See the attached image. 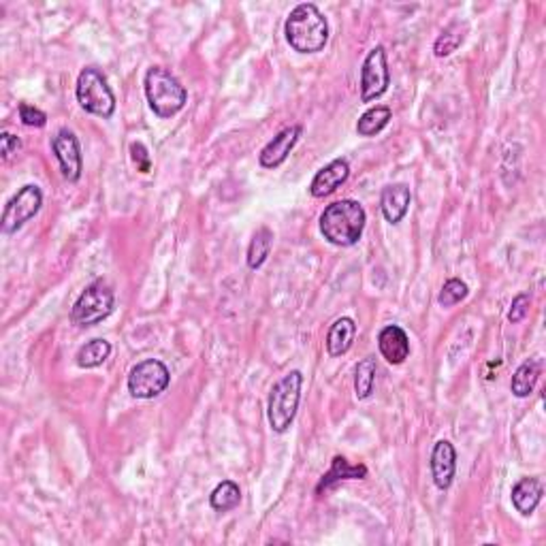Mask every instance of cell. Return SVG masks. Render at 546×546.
<instances>
[{"label":"cell","mask_w":546,"mask_h":546,"mask_svg":"<svg viewBox=\"0 0 546 546\" xmlns=\"http://www.w3.org/2000/svg\"><path fill=\"white\" fill-rule=\"evenodd\" d=\"M284 35L299 54H319L329 41V22L316 4L301 3L286 18Z\"/></svg>","instance_id":"1"},{"label":"cell","mask_w":546,"mask_h":546,"mask_svg":"<svg viewBox=\"0 0 546 546\" xmlns=\"http://www.w3.org/2000/svg\"><path fill=\"white\" fill-rule=\"evenodd\" d=\"M367 214L358 201L342 199L331 203L320 214V233L337 248H350L358 243L365 228Z\"/></svg>","instance_id":"2"},{"label":"cell","mask_w":546,"mask_h":546,"mask_svg":"<svg viewBox=\"0 0 546 546\" xmlns=\"http://www.w3.org/2000/svg\"><path fill=\"white\" fill-rule=\"evenodd\" d=\"M143 88L150 109L163 119H169L173 118L175 113H180L181 109H184L186 101H188L186 88L181 86L178 77L171 71H166L165 66H152V69H148Z\"/></svg>","instance_id":"3"},{"label":"cell","mask_w":546,"mask_h":546,"mask_svg":"<svg viewBox=\"0 0 546 546\" xmlns=\"http://www.w3.org/2000/svg\"><path fill=\"white\" fill-rule=\"evenodd\" d=\"M301 387H304V373L297 369L286 373L272 387L267 402V419L275 434H286L293 425L301 402Z\"/></svg>","instance_id":"4"},{"label":"cell","mask_w":546,"mask_h":546,"mask_svg":"<svg viewBox=\"0 0 546 546\" xmlns=\"http://www.w3.org/2000/svg\"><path fill=\"white\" fill-rule=\"evenodd\" d=\"M75 96L83 112L92 113V116L109 119L113 116V112H116L113 90L109 88L107 77L103 75V71L96 69V66H86V69L80 73L75 86Z\"/></svg>","instance_id":"5"},{"label":"cell","mask_w":546,"mask_h":546,"mask_svg":"<svg viewBox=\"0 0 546 546\" xmlns=\"http://www.w3.org/2000/svg\"><path fill=\"white\" fill-rule=\"evenodd\" d=\"M116 305V295L113 288L109 286L105 280H95L90 286H86V290L77 297L75 305L71 310V320L77 327H96L98 322H103L109 314L113 311Z\"/></svg>","instance_id":"6"},{"label":"cell","mask_w":546,"mask_h":546,"mask_svg":"<svg viewBox=\"0 0 546 546\" xmlns=\"http://www.w3.org/2000/svg\"><path fill=\"white\" fill-rule=\"evenodd\" d=\"M171 382L169 367L158 358H145L128 373V391L135 399H154L166 391Z\"/></svg>","instance_id":"7"},{"label":"cell","mask_w":546,"mask_h":546,"mask_svg":"<svg viewBox=\"0 0 546 546\" xmlns=\"http://www.w3.org/2000/svg\"><path fill=\"white\" fill-rule=\"evenodd\" d=\"M43 205V192L36 184H26L13 195V199L4 205L3 211V233L13 235L22 228L26 222H30L41 211Z\"/></svg>","instance_id":"8"},{"label":"cell","mask_w":546,"mask_h":546,"mask_svg":"<svg viewBox=\"0 0 546 546\" xmlns=\"http://www.w3.org/2000/svg\"><path fill=\"white\" fill-rule=\"evenodd\" d=\"M391 86V71H388L387 50L382 45L373 48L367 54L361 69V101L373 103L378 101Z\"/></svg>","instance_id":"9"},{"label":"cell","mask_w":546,"mask_h":546,"mask_svg":"<svg viewBox=\"0 0 546 546\" xmlns=\"http://www.w3.org/2000/svg\"><path fill=\"white\" fill-rule=\"evenodd\" d=\"M51 152H54L56 160H58L62 178L66 181H80L81 171H83V158H81V148L80 139L75 137V133H71L69 128H60L58 133L51 139Z\"/></svg>","instance_id":"10"},{"label":"cell","mask_w":546,"mask_h":546,"mask_svg":"<svg viewBox=\"0 0 546 546\" xmlns=\"http://www.w3.org/2000/svg\"><path fill=\"white\" fill-rule=\"evenodd\" d=\"M301 133H304V128H301L299 124H295V127L284 128V131L275 135L272 142L261 150V154H258L261 166H265V169H275V166L282 165L284 160L288 158V154L293 152L295 145H297Z\"/></svg>","instance_id":"11"},{"label":"cell","mask_w":546,"mask_h":546,"mask_svg":"<svg viewBox=\"0 0 546 546\" xmlns=\"http://www.w3.org/2000/svg\"><path fill=\"white\" fill-rule=\"evenodd\" d=\"M350 178V165L346 158H335L329 165L322 166L319 173L311 180L310 192L316 199H325L335 192L340 186L346 184V180Z\"/></svg>","instance_id":"12"},{"label":"cell","mask_w":546,"mask_h":546,"mask_svg":"<svg viewBox=\"0 0 546 546\" xmlns=\"http://www.w3.org/2000/svg\"><path fill=\"white\" fill-rule=\"evenodd\" d=\"M457 472V450L449 440L435 442L434 452H431V476H434L435 487L446 491L455 481Z\"/></svg>","instance_id":"13"},{"label":"cell","mask_w":546,"mask_h":546,"mask_svg":"<svg viewBox=\"0 0 546 546\" xmlns=\"http://www.w3.org/2000/svg\"><path fill=\"white\" fill-rule=\"evenodd\" d=\"M378 348H381V355L387 358L391 365H402L405 358L410 357L408 333L397 325L384 327L381 335H378Z\"/></svg>","instance_id":"14"},{"label":"cell","mask_w":546,"mask_h":546,"mask_svg":"<svg viewBox=\"0 0 546 546\" xmlns=\"http://www.w3.org/2000/svg\"><path fill=\"white\" fill-rule=\"evenodd\" d=\"M412 203V192L405 184H391L382 190L381 195V210L382 216L391 225H399L410 210Z\"/></svg>","instance_id":"15"},{"label":"cell","mask_w":546,"mask_h":546,"mask_svg":"<svg viewBox=\"0 0 546 546\" xmlns=\"http://www.w3.org/2000/svg\"><path fill=\"white\" fill-rule=\"evenodd\" d=\"M367 478V467L363 464H350V461L344 459V457H333L329 472L320 478L319 487H316V493L327 491V488L335 487L337 482L342 481H363Z\"/></svg>","instance_id":"16"},{"label":"cell","mask_w":546,"mask_h":546,"mask_svg":"<svg viewBox=\"0 0 546 546\" xmlns=\"http://www.w3.org/2000/svg\"><path fill=\"white\" fill-rule=\"evenodd\" d=\"M544 487L540 478H521L517 485L512 487V506L517 508L519 514L529 517L538 508L540 499H542Z\"/></svg>","instance_id":"17"},{"label":"cell","mask_w":546,"mask_h":546,"mask_svg":"<svg viewBox=\"0 0 546 546\" xmlns=\"http://www.w3.org/2000/svg\"><path fill=\"white\" fill-rule=\"evenodd\" d=\"M355 335H357L355 320L348 319V316H344V319H337L331 325L329 333H327V352H329L331 357L346 355V352L352 348Z\"/></svg>","instance_id":"18"},{"label":"cell","mask_w":546,"mask_h":546,"mask_svg":"<svg viewBox=\"0 0 546 546\" xmlns=\"http://www.w3.org/2000/svg\"><path fill=\"white\" fill-rule=\"evenodd\" d=\"M540 372H542V361H540L538 357L525 361L512 376L511 391H512L514 397H519V399L529 397V395H532V391H534L535 382H538Z\"/></svg>","instance_id":"19"},{"label":"cell","mask_w":546,"mask_h":546,"mask_svg":"<svg viewBox=\"0 0 546 546\" xmlns=\"http://www.w3.org/2000/svg\"><path fill=\"white\" fill-rule=\"evenodd\" d=\"M391 118H393L391 107H387V105L369 107L367 112L358 118L357 135L358 137H373V135H378L387 128V124L391 122Z\"/></svg>","instance_id":"20"},{"label":"cell","mask_w":546,"mask_h":546,"mask_svg":"<svg viewBox=\"0 0 546 546\" xmlns=\"http://www.w3.org/2000/svg\"><path fill=\"white\" fill-rule=\"evenodd\" d=\"M273 246V233L272 228L261 227L257 233L252 235V242H250L248 248V267L250 269H261L265 261L269 258V252H272Z\"/></svg>","instance_id":"21"},{"label":"cell","mask_w":546,"mask_h":546,"mask_svg":"<svg viewBox=\"0 0 546 546\" xmlns=\"http://www.w3.org/2000/svg\"><path fill=\"white\" fill-rule=\"evenodd\" d=\"M109 355H112V344H109L107 340L96 337V340H90L88 344H83L80 350H77L75 361L81 369H95L98 365H103V363L109 358Z\"/></svg>","instance_id":"22"},{"label":"cell","mask_w":546,"mask_h":546,"mask_svg":"<svg viewBox=\"0 0 546 546\" xmlns=\"http://www.w3.org/2000/svg\"><path fill=\"white\" fill-rule=\"evenodd\" d=\"M239 502H242V488L233 481H222L210 496V504L216 512L235 511Z\"/></svg>","instance_id":"23"},{"label":"cell","mask_w":546,"mask_h":546,"mask_svg":"<svg viewBox=\"0 0 546 546\" xmlns=\"http://www.w3.org/2000/svg\"><path fill=\"white\" fill-rule=\"evenodd\" d=\"M464 33H465V24L452 22L446 26V28L442 30V35L438 36V41H435L434 54L438 56V58H446V56H450L452 51L464 43V39H465Z\"/></svg>","instance_id":"24"},{"label":"cell","mask_w":546,"mask_h":546,"mask_svg":"<svg viewBox=\"0 0 546 546\" xmlns=\"http://www.w3.org/2000/svg\"><path fill=\"white\" fill-rule=\"evenodd\" d=\"M376 358L367 357L363 358L357 365V376H355V393L357 399H367L372 397L373 384H376Z\"/></svg>","instance_id":"25"},{"label":"cell","mask_w":546,"mask_h":546,"mask_svg":"<svg viewBox=\"0 0 546 546\" xmlns=\"http://www.w3.org/2000/svg\"><path fill=\"white\" fill-rule=\"evenodd\" d=\"M467 293H470V290H467L465 282H461L459 278H450L446 280L444 286H442L438 304L442 308H452V305H457L459 301H464L467 297Z\"/></svg>","instance_id":"26"},{"label":"cell","mask_w":546,"mask_h":546,"mask_svg":"<svg viewBox=\"0 0 546 546\" xmlns=\"http://www.w3.org/2000/svg\"><path fill=\"white\" fill-rule=\"evenodd\" d=\"M18 112H19V119H22L26 127L43 128L45 124H48V116H45V113L41 112V109H36L35 105H28V103H19Z\"/></svg>","instance_id":"27"},{"label":"cell","mask_w":546,"mask_h":546,"mask_svg":"<svg viewBox=\"0 0 546 546\" xmlns=\"http://www.w3.org/2000/svg\"><path fill=\"white\" fill-rule=\"evenodd\" d=\"M529 304H532V297H529L527 293L517 295V297L512 299L511 311H508V320L512 322V325H517V322H521L525 316L529 314Z\"/></svg>","instance_id":"28"},{"label":"cell","mask_w":546,"mask_h":546,"mask_svg":"<svg viewBox=\"0 0 546 546\" xmlns=\"http://www.w3.org/2000/svg\"><path fill=\"white\" fill-rule=\"evenodd\" d=\"M131 156H133L135 165H137V169L142 171V173H150V169H152V158H150L148 148H145L142 142L131 143Z\"/></svg>","instance_id":"29"},{"label":"cell","mask_w":546,"mask_h":546,"mask_svg":"<svg viewBox=\"0 0 546 546\" xmlns=\"http://www.w3.org/2000/svg\"><path fill=\"white\" fill-rule=\"evenodd\" d=\"M19 148H22V142H19L18 135L9 131L0 133V154H3V160H9L13 154H18Z\"/></svg>","instance_id":"30"}]
</instances>
